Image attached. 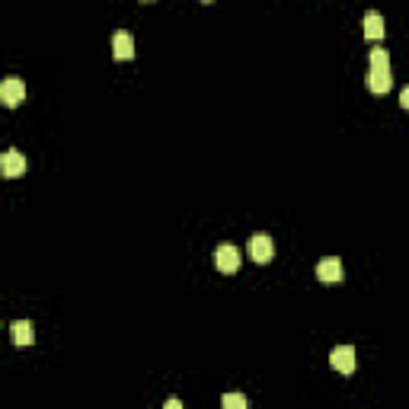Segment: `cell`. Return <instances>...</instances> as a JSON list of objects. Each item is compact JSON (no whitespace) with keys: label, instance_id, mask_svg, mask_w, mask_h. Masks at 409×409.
<instances>
[{"label":"cell","instance_id":"11","mask_svg":"<svg viewBox=\"0 0 409 409\" xmlns=\"http://www.w3.org/2000/svg\"><path fill=\"white\" fill-rule=\"evenodd\" d=\"M221 403H224V409H246V396L243 393H224Z\"/></svg>","mask_w":409,"mask_h":409},{"label":"cell","instance_id":"10","mask_svg":"<svg viewBox=\"0 0 409 409\" xmlns=\"http://www.w3.org/2000/svg\"><path fill=\"white\" fill-rule=\"evenodd\" d=\"M10 332H13V342H16V345H32V342H36V332H32L29 320H16V323L10 326Z\"/></svg>","mask_w":409,"mask_h":409},{"label":"cell","instance_id":"4","mask_svg":"<svg viewBox=\"0 0 409 409\" xmlns=\"http://www.w3.org/2000/svg\"><path fill=\"white\" fill-rule=\"evenodd\" d=\"M275 256V243L268 234H256L253 240H249V259L259 262V266H266V262H272Z\"/></svg>","mask_w":409,"mask_h":409},{"label":"cell","instance_id":"1","mask_svg":"<svg viewBox=\"0 0 409 409\" xmlns=\"http://www.w3.org/2000/svg\"><path fill=\"white\" fill-rule=\"evenodd\" d=\"M214 266H217V272L234 275L236 268H240V249H236L234 243H221V246L214 249Z\"/></svg>","mask_w":409,"mask_h":409},{"label":"cell","instance_id":"13","mask_svg":"<svg viewBox=\"0 0 409 409\" xmlns=\"http://www.w3.org/2000/svg\"><path fill=\"white\" fill-rule=\"evenodd\" d=\"M400 106H403V109H409V87L400 93Z\"/></svg>","mask_w":409,"mask_h":409},{"label":"cell","instance_id":"3","mask_svg":"<svg viewBox=\"0 0 409 409\" xmlns=\"http://www.w3.org/2000/svg\"><path fill=\"white\" fill-rule=\"evenodd\" d=\"M0 99H4L6 109H16L19 102L26 99V83L19 80V77H6V80L0 83Z\"/></svg>","mask_w":409,"mask_h":409},{"label":"cell","instance_id":"14","mask_svg":"<svg viewBox=\"0 0 409 409\" xmlns=\"http://www.w3.org/2000/svg\"><path fill=\"white\" fill-rule=\"evenodd\" d=\"M166 409H182V403H179L176 396H173V400H166Z\"/></svg>","mask_w":409,"mask_h":409},{"label":"cell","instance_id":"15","mask_svg":"<svg viewBox=\"0 0 409 409\" xmlns=\"http://www.w3.org/2000/svg\"><path fill=\"white\" fill-rule=\"evenodd\" d=\"M141 4H153V0H141Z\"/></svg>","mask_w":409,"mask_h":409},{"label":"cell","instance_id":"5","mask_svg":"<svg viewBox=\"0 0 409 409\" xmlns=\"http://www.w3.org/2000/svg\"><path fill=\"white\" fill-rule=\"evenodd\" d=\"M26 166H29V163H26V157L16 151V147H10V151H6L4 157H0V173H4L6 179H16V176H23V173H26Z\"/></svg>","mask_w":409,"mask_h":409},{"label":"cell","instance_id":"2","mask_svg":"<svg viewBox=\"0 0 409 409\" xmlns=\"http://www.w3.org/2000/svg\"><path fill=\"white\" fill-rule=\"evenodd\" d=\"M329 364L339 374H355V368H358L355 349H351V345H336V349L329 351Z\"/></svg>","mask_w":409,"mask_h":409},{"label":"cell","instance_id":"12","mask_svg":"<svg viewBox=\"0 0 409 409\" xmlns=\"http://www.w3.org/2000/svg\"><path fill=\"white\" fill-rule=\"evenodd\" d=\"M371 67H390V55L383 48H371Z\"/></svg>","mask_w":409,"mask_h":409},{"label":"cell","instance_id":"16","mask_svg":"<svg viewBox=\"0 0 409 409\" xmlns=\"http://www.w3.org/2000/svg\"><path fill=\"white\" fill-rule=\"evenodd\" d=\"M202 4H211V0H202Z\"/></svg>","mask_w":409,"mask_h":409},{"label":"cell","instance_id":"7","mask_svg":"<svg viewBox=\"0 0 409 409\" xmlns=\"http://www.w3.org/2000/svg\"><path fill=\"white\" fill-rule=\"evenodd\" d=\"M112 58L115 61H131L134 58V38H131V32H115L112 36Z\"/></svg>","mask_w":409,"mask_h":409},{"label":"cell","instance_id":"8","mask_svg":"<svg viewBox=\"0 0 409 409\" xmlns=\"http://www.w3.org/2000/svg\"><path fill=\"white\" fill-rule=\"evenodd\" d=\"M393 87V77H390V67H368V89L377 96H383Z\"/></svg>","mask_w":409,"mask_h":409},{"label":"cell","instance_id":"6","mask_svg":"<svg viewBox=\"0 0 409 409\" xmlns=\"http://www.w3.org/2000/svg\"><path fill=\"white\" fill-rule=\"evenodd\" d=\"M317 278L323 281V285H339V281H342V262H339L336 256L320 259L317 262Z\"/></svg>","mask_w":409,"mask_h":409},{"label":"cell","instance_id":"9","mask_svg":"<svg viewBox=\"0 0 409 409\" xmlns=\"http://www.w3.org/2000/svg\"><path fill=\"white\" fill-rule=\"evenodd\" d=\"M383 36H387L383 16L377 10H368V13H364V38H368V42H381Z\"/></svg>","mask_w":409,"mask_h":409}]
</instances>
